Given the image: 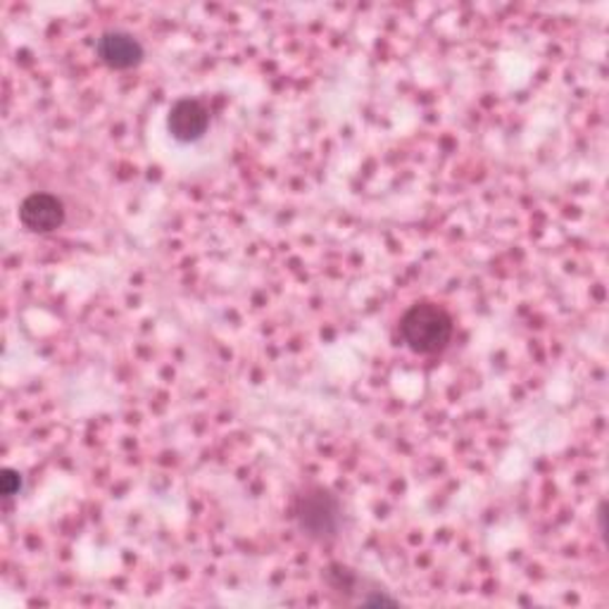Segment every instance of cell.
<instances>
[{"instance_id":"1","label":"cell","mask_w":609,"mask_h":609,"mask_svg":"<svg viewBox=\"0 0 609 609\" xmlns=\"http://www.w3.org/2000/svg\"><path fill=\"white\" fill-rule=\"evenodd\" d=\"M452 315L438 302L421 300L400 317V338L417 355H438L452 341Z\"/></svg>"},{"instance_id":"2","label":"cell","mask_w":609,"mask_h":609,"mask_svg":"<svg viewBox=\"0 0 609 609\" xmlns=\"http://www.w3.org/2000/svg\"><path fill=\"white\" fill-rule=\"evenodd\" d=\"M293 517L298 529L312 540H331L341 533L343 527V507L331 490L321 486L304 488L296 500Z\"/></svg>"},{"instance_id":"3","label":"cell","mask_w":609,"mask_h":609,"mask_svg":"<svg viewBox=\"0 0 609 609\" xmlns=\"http://www.w3.org/2000/svg\"><path fill=\"white\" fill-rule=\"evenodd\" d=\"M96 56L110 70H133L143 62V46L133 37V33L124 29H110L100 33L96 43Z\"/></svg>"},{"instance_id":"4","label":"cell","mask_w":609,"mask_h":609,"mask_svg":"<svg viewBox=\"0 0 609 609\" xmlns=\"http://www.w3.org/2000/svg\"><path fill=\"white\" fill-rule=\"evenodd\" d=\"M210 127L208 108L196 98H181L167 114V129L179 143H196Z\"/></svg>"},{"instance_id":"5","label":"cell","mask_w":609,"mask_h":609,"mask_svg":"<svg viewBox=\"0 0 609 609\" xmlns=\"http://www.w3.org/2000/svg\"><path fill=\"white\" fill-rule=\"evenodd\" d=\"M20 222L33 233L58 231L64 224V206L53 193H31L20 206Z\"/></svg>"},{"instance_id":"6","label":"cell","mask_w":609,"mask_h":609,"mask_svg":"<svg viewBox=\"0 0 609 609\" xmlns=\"http://www.w3.org/2000/svg\"><path fill=\"white\" fill-rule=\"evenodd\" d=\"M22 490V473L17 469H3L0 473V493H3L6 500L14 498Z\"/></svg>"}]
</instances>
